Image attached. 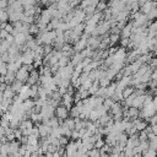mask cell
I'll return each instance as SVG.
<instances>
[{"label": "cell", "instance_id": "1", "mask_svg": "<svg viewBox=\"0 0 157 157\" xmlns=\"http://www.w3.org/2000/svg\"><path fill=\"white\" fill-rule=\"evenodd\" d=\"M156 112H157V109L155 108L153 103H150V104H146V105H144V107H142V112L140 113V115H141L142 118L150 119L151 117L156 115Z\"/></svg>", "mask_w": 157, "mask_h": 157}, {"label": "cell", "instance_id": "2", "mask_svg": "<svg viewBox=\"0 0 157 157\" xmlns=\"http://www.w3.org/2000/svg\"><path fill=\"white\" fill-rule=\"evenodd\" d=\"M29 74L31 71L27 69L26 65H23L21 69H18V71L16 72V80L17 81H21V82H27L28 77H29Z\"/></svg>", "mask_w": 157, "mask_h": 157}, {"label": "cell", "instance_id": "3", "mask_svg": "<svg viewBox=\"0 0 157 157\" xmlns=\"http://www.w3.org/2000/svg\"><path fill=\"white\" fill-rule=\"evenodd\" d=\"M34 52L31 49H26L22 54V63L23 65H32L34 63Z\"/></svg>", "mask_w": 157, "mask_h": 157}, {"label": "cell", "instance_id": "4", "mask_svg": "<svg viewBox=\"0 0 157 157\" xmlns=\"http://www.w3.org/2000/svg\"><path fill=\"white\" fill-rule=\"evenodd\" d=\"M55 115H56V118L59 119V120H65V119H67V115H69V108L67 107H65L64 104H61V105H58L56 108H55Z\"/></svg>", "mask_w": 157, "mask_h": 157}, {"label": "cell", "instance_id": "5", "mask_svg": "<svg viewBox=\"0 0 157 157\" xmlns=\"http://www.w3.org/2000/svg\"><path fill=\"white\" fill-rule=\"evenodd\" d=\"M87 40H88V39H86V38H82V37H81V38L75 43V47H74L75 53H81L83 49H86V48H87V45H88Z\"/></svg>", "mask_w": 157, "mask_h": 157}, {"label": "cell", "instance_id": "6", "mask_svg": "<svg viewBox=\"0 0 157 157\" xmlns=\"http://www.w3.org/2000/svg\"><path fill=\"white\" fill-rule=\"evenodd\" d=\"M39 77H40V72H39V71H37V70L31 71L29 77H28V80H27V85H29V86L37 85V83L39 82Z\"/></svg>", "mask_w": 157, "mask_h": 157}, {"label": "cell", "instance_id": "7", "mask_svg": "<svg viewBox=\"0 0 157 157\" xmlns=\"http://www.w3.org/2000/svg\"><path fill=\"white\" fill-rule=\"evenodd\" d=\"M27 36L28 34H25V33H17V34H15L13 36L15 37V44H17L20 48L23 47V45H26V43H27Z\"/></svg>", "mask_w": 157, "mask_h": 157}, {"label": "cell", "instance_id": "8", "mask_svg": "<svg viewBox=\"0 0 157 157\" xmlns=\"http://www.w3.org/2000/svg\"><path fill=\"white\" fill-rule=\"evenodd\" d=\"M38 129H39V134H40L42 137H48L52 134V130H53L52 126L45 125V124H38Z\"/></svg>", "mask_w": 157, "mask_h": 157}, {"label": "cell", "instance_id": "9", "mask_svg": "<svg viewBox=\"0 0 157 157\" xmlns=\"http://www.w3.org/2000/svg\"><path fill=\"white\" fill-rule=\"evenodd\" d=\"M155 7H157V1H147L146 4H144L142 6H141V12L142 13H145V15H147L148 12H151Z\"/></svg>", "mask_w": 157, "mask_h": 157}, {"label": "cell", "instance_id": "10", "mask_svg": "<svg viewBox=\"0 0 157 157\" xmlns=\"http://www.w3.org/2000/svg\"><path fill=\"white\" fill-rule=\"evenodd\" d=\"M52 20H53V16H52L50 11H49V10H48V7H47L45 10H43V11H42V13H40V16H39V21H42V22H44V23L49 25V23L52 22Z\"/></svg>", "mask_w": 157, "mask_h": 157}, {"label": "cell", "instance_id": "11", "mask_svg": "<svg viewBox=\"0 0 157 157\" xmlns=\"http://www.w3.org/2000/svg\"><path fill=\"white\" fill-rule=\"evenodd\" d=\"M65 147H66V148H65L66 155H67L69 157H74L75 153L77 152V144H76V142H70V144H67Z\"/></svg>", "mask_w": 157, "mask_h": 157}, {"label": "cell", "instance_id": "12", "mask_svg": "<svg viewBox=\"0 0 157 157\" xmlns=\"http://www.w3.org/2000/svg\"><path fill=\"white\" fill-rule=\"evenodd\" d=\"M101 42H102V39H99L98 37L92 36V37H90V38H88V40H87V43H88V45H87V47H90V48H92V49L99 48Z\"/></svg>", "mask_w": 157, "mask_h": 157}, {"label": "cell", "instance_id": "13", "mask_svg": "<svg viewBox=\"0 0 157 157\" xmlns=\"http://www.w3.org/2000/svg\"><path fill=\"white\" fill-rule=\"evenodd\" d=\"M146 98H147V94H141V96H137V97L134 99L132 107H135V108H142V107H144V104H145Z\"/></svg>", "mask_w": 157, "mask_h": 157}, {"label": "cell", "instance_id": "14", "mask_svg": "<svg viewBox=\"0 0 157 157\" xmlns=\"http://www.w3.org/2000/svg\"><path fill=\"white\" fill-rule=\"evenodd\" d=\"M61 101H63V104H64L65 107L71 108V105H72L75 98L72 97V94H70V93H65V94L63 96V99H61Z\"/></svg>", "mask_w": 157, "mask_h": 157}, {"label": "cell", "instance_id": "15", "mask_svg": "<svg viewBox=\"0 0 157 157\" xmlns=\"http://www.w3.org/2000/svg\"><path fill=\"white\" fill-rule=\"evenodd\" d=\"M132 124H134V128L137 130V132H139V131H144V130L147 128L146 121H142V120H140V119H134V120H132Z\"/></svg>", "mask_w": 157, "mask_h": 157}, {"label": "cell", "instance_id": "16", "mask_svg": "<svg viewBox=\"0 0 157 157\" xmlns=\"http://www.w3.org/2000/svg\"><path fill=\"white\" fill-rule=\"evenodd\" d=\"M83 59H85V58L82 56V54H81V53H74V55L71 56L70 63H71V65L77 66L78 64H81V63H82V60H83Z\"/></svg>", "mask_w": 157, "mask_h": 157}, {"label": "cell", "instance_id": "17", "mask_svg": "<svg viewBox=\"0 0 157 157\" xmlns=\"http://www.w3.org/2000/svg\"><path fill=\"white\" fill-rule=\"evenodd\" d=\"M1 97L2 98H10V99H13L15 98V91L12 90L11 85H9L6 87V90L4 92H1Z\"/></svg>", "mask_w": 157, "mask_h": 157}, {"label": "cell", "instance_id": "18", "mask_svg": "<svg viewBox=\"0 0 157 157\" xmlns=\"http://www.w3.org/2000/svg\"><path fill=\"white\" fill-rule=\"evenodd\" d=\"M61 125H64V126L67 128L69 130H75V125H76V123H75V119L67 118V119H65V120L63 121Z\"/></svg>", "mask_w": 157, "mask_h": 157}, {"label": "cell", "instance_id": "19", "mask_svg": "<svg viewBox=\"0 0 157 157\" xmlns=\"http://www.w3.org/2000/svg\"><path fill=\"white\" fill-rule=\"evenodd\" d=\"M11 87H12V90L15 91V93H20L21 92V90H22V87H23V82H21V81H15L12 85H11Z\"/></svg>", "mask_w": 157, "mask_h": 157}, {"label": "cell", "instance_id": "20", "mask_svg": "<svg viewBox=\"0 0 157 157\" xmlns=\"http://www.w3.org/2000/svg\"><path fill=\"white\" fill-rule=\"evenodd\" d=\"M81 54H82V56H83V58H93L94 52H93V49H92V48L87 47L86 49H83V50L81 52Z\"/></svg>", "mask_w": 157, "mask_h": 157}, {"label": "cell", "instance_id": "21", "mask_svg": "<svg viewBox=\"0 0 157 157\" xmlns=\"http://www.w3.org/2000/svg\"><path fill=\"white\" fill-rule=\"evenodd\" d=\"M20 129H33V121L29 120V119L22 120V123L20 125Z\"/></svg>", "mask_w": 157, "mask_h": 157}, {"label": "cell", "instance_id": "22", "mask_svg": "<svg viewBox=\"0 0 157 157\" xmlns=\"http://www.w3.org/2000/svg\"><path fill=\"white\" fill-rule=\"evenodd\" d=\"M27 145H31V146H38V137L34 136V135H29L27 137Z\"/></svg>", "mask_w": 157, "mask_h": 157}, {"label": "cell", "instance_id": "23", "mask_svg": "<svg viewBox=\"0 0 157 157\" xmlns=\"http://www.w3.org/2000/svg\"><path fill=\"white\" fill-rule=\"evenodd\" d=\"M99 118H101V114H99V112H98L97 109H93V110H92V113L90 114V118H88V119H90L91 121L96 123V121H97Z\"/></svg>", "mask_w": 157, "mask_h": 157}, {"label": "cell", "instance_id": "24", "mask_svg": "<svg viewBox=\"0 0 157 157\" xmlns=\"http://www.w3.org/2000/svg\"><path fill=\"white\" fill-rule=\"evenodd\" d=\"M115 102L112 99V98H104V102H103V107H104V109L105 110H108V109H112V107H113V104H114Z\"/></svg>", "mask_w": 157, "mask_h": 157}, {"label": "cell", "instance_id": "25", "mask_svg": "<svg viewBox=\"0 0 157 157\" xmlns=\"http://www.w3.org/2000/svg\"><path fill=\"white\" fill-rule=\"evenodd\" d=\"M29 117H31V120H32V121H36V123L43 121V117H42V114H39V113H34V112H32Z\"/></svg>", "mask_w": 157, "mask_h": 157}, {"label": "cell", "instance_id": "26", "mask_svg": "<svg viewBox=\"0 0 157 157\" xmlns=\"http://www.w3.org/2000/svg\"><path fill=\"white\" fill-rule=\"evenodd\" d=\"M87 155L90 157H102V152H101L99 148H92L87 152Z\"/></svg>", "mask_w": 157, "mask_h": 157}, {"label": "cell", "instance_id": "27", "mask_svg": "<svg viewBox=\"0 0 157 157\" xmlns=\"http://www.w3.org/2000/svg\"><path fill=\"white\" fill-rule=\"evenodd\" d=\"M121 110H123V107L120 105V103H117V102L113 104V107H112V109H110V112H112V114H113V115L118 114V113H119V112H121Z\"/></svg>", "mask_w": 157, "mask_h": 157}, {"label": "cell", "instance_id": "28", "mask_svg": "<svg viewBox=\"0 0 157 157\" xmlns=\"http://www.w3.org/2000/svg\"><path fill=\"white\" fill-rule=\"evenodd\" d=\"M61 124H63V123H60V120H59L58 118H55V117H53V118L49 120V126H52L53 129H54V128H59Z\"/></svg>", "mask_w": 157, "mask_h": 157}, {"label": "cell", "instance_id": "29", "mask_svg": "<svg viewBox=\"0 0 157 157\" xmlns=\"http://www.w3.org/2000/svg\"><path fill=\"white\" fill-rule=\"evenodd\" d=\"M69 64H70L69 56H63V58H60V60H59V63H58L59 67H65V66H67Z\"/></svg>", "mask_w": 157, "mask_h": 157}, {"label": "cell", "instance_id": "30", "mask_svg": "<svg viewBox=\"0 0 157 157\" xmlns=\"http://www.w3.org/2000/svg\"><path fill=\"white\" fill-rule=\"evenodd\" d=\"M134 92H135V90H134L132 87H130V86H129V87H126V88H124V90H123V96H124V98H128V97H129V96H131Z\"/></svg>", "mask_w": 157, "mask_h": 157}, {"label": "cell", "instance_id": "31", "mask_svg": "<svg viewBox=\"0 0 157 157\" xmlns=\"http://www.w3.org/2000/svg\"><path fill=\"white\" fill-rule=\"evenodd\" d=\"M144 157H157V151L153 148H148L144 152Z\"/></svg>", "mask_w": 157, "mask_h": 157}, {"label": "cell", "instance_id": "32", "mask_svg": "<svg viewBox=\"0 0 157 157\" xmlns=\"http://www.w3.org/2000/svg\"><path fill=\"white\" fill-rule=\"evenodd\" d=\"M99 87H108L110 85V80L107 78V77H103V78H99Z\"/></svg>", "mask_w": 157, "mask_h": 157}, {"label": "cell", "instance_id": "33", "mask_svg": "<svg viewBox=\"0 0 157 157\" xmlns=\"http://www.w3.org/2000/svg\"><path fill=\"white\" fill-rule=\"evenodd\" d=\"M150 148H153L157 151V136L156 135L150 139Z\"/></svg>", "mask_w": 157, "mask_h": 157}, {"label": "cell", "instance_id": "34", "mask_svg": "<svg viewBox=\"0 0 157 157\" xmlns=\"http://www.w3.org/2000/svg\"><path fill=\"white\" fill-rule=\"evenodd\" d=\"M0 70H1V75H2V76H5V75L7 74V71H9V69H7V63H4V61H1V66H0Z\"/></svg>", "mask_w": 157, "mask_h": 157}, {"label": "cell", "instance_id": "35", "mask_svg": "<svg viewBox=\"0 0 157 157\" xmlns=\"http://www.w3.org/2000/svg\"><path fill=\"white\" fill-rule=\"evenodd\" d=\"M9 6H10L9 0H0V7H1V10H7Z\"/></svg>", "mask_w": 157, "mask_h": 157}, {"label": "cell", "instance_id": "36", "mask_svg": "<svg viewBox=\"0 0 157 157\" xmlns=\"http://www.w3.org/2000/svg\"><path fill=\"white\" fill-rule=\"evenodd\" d=\"M109 38H110V45H113V44H115L119 40L120 37H119V34H112Z\"/></svg>", "mask_w": 157, "mask_h": 157}, {"label": "cell", "instance_id": "37", "mask_svg": "<svg viewBox=\"0 0 157 157\" xmlns=\"http://www.w3.org/2000/svg\"><path fill=\"white\" fill-rule=\"evenodd\" d=\"M43 49H44V56L45 55H48V54H50L53 50H52V45L50 44H45V45H43Z\"/></svg>", "mask_w": 157, "mask_h": 157}, {"label": "cell", "instance_id": "38", "mask_svg": "<svg viewBox=\"0 0 157 157\" xmlns=\"http://www.w3.org/2000/svg\"><path fill=\"white\" fill-rule=\"evenodd\" d=\"M59 140H60V146H61V147H63V146H66V145L69 144V140H67L66 136H61Z\"/></svg>", "mask_w": 157, "mask_h": 157}, {"label": "cell", "instance_id": "39", "mask_svg": "<svg viewBox=\"0 0 157 157\" xmlns=\"http://www.w3.org/2000/svg\"><path fill=\"white\" fill-rule=\"evenodd\" d=\"M150 66H151V69H153V70L157 69V58H152V60L150 61Z\"/></svg>", "mask_w": 157, "mask_h": 157}, {"label": "cell", "instance_id": "40", "mask_svg": "<svg viewBox=\"0 0 157 157\" xmlns=\"http://www.w3.org/2000/svg\"><path fill=\"white\" fill-rule=\"evenodd\" d=\"M71 137H72V139H75V140H78V139H81V136H80V132H78V130H72Z\"/></svg>", "mask_w": 157, "mask_h": 157}, {"label": "cell", "instance_id": "41", "mask_svg": "<svg viewBox=\"0 0 157 157\" xmlns=\"http://www.w3.org/2000/svg\"><path fill=\"white\" fill-rule=\"evenodd\" d=\"M147 137H148V136H147V134H146L145 131H141V132H140V135H139V139H140V141H141V142H142V141H146V140H147Z\"/></svg>", "mask_w": 157, "mask_h": 157}, {"label": "cell", "instance_id": "42", "mask_svg": "<svg viewBox=\"0 0 157 157\" xmlns=\"http://www.w3.org/2000/svg\"><path fill=\"white\" fill-rule=\"evenodd\" d=\"M32 135H34V136H37V137H39V136H40L38 126H37V128H33V130H32Z\"/></svg>", "mask_w": 157, "mask_h": 157}, {"label": "cell", "instance_id": "43", "mask_svg": "<svg viewBox=\"0 0 157 157\" xmlns=\"http://www.w3.org/2000/svg\"><path fill=\"white\" fill-rule=\"evenodd\" d=\"M10 33L6 31V29H1V39H6V37L9 36Z\"/></svg>", "mask_w": 157, "mask_h": 157}, {"label": "cell", "instance_id": "44", "mask_svg": "<svg viewBox=\"0 0 157 157\" xmlns=\"http://www.w3.org/2000/svg\"><path fill=\"white\" fill-rule=\"evenodd\" d=\"M150 28H151V29H153V31H156V32H157V20H156V21H155V22H153V23H152V25H151V26H150Z\"/></svg>", "mask_w": 157, "mask_h": 157}, {"label": "cell", "instance_id": "45", "mask_svg": "<svg viewBox=\"0 0 157 157\" xmlns=\"http://www.w3.org/2000/svg\"><path fill=\"white\" fill-rule=\"evenodd\" d=\"M152 103H153V105H155V108L157 109V96H156V97H153V101H152Z\"/></svg>", "mask_w": 157, "mask_h": 157}, {"label": "cell", "instance_id": "46", "mask_svg": "<svg viewBox=\"0 0 157 157\" xmlns=\"http://www.w3.org/2000/svg\"><path fill=\"white\" fill-rule=\"evenodd\" d=\"M132 157H141V155H140V153H136V155H135V156H132Z\"/></svg>", "mask_w": 157, "mask_h": 157}, {"label": "cell", "instance_id": "47", "mask_svg": "<svg viewBox=\"0 0 157 157\" xmlns=\"http://www.w3.org/2000/svg\"><path fill=\"white\" fill-rule=\"evenodd\" d=\"M39 157H45V156H43V155H39Z\"/></svg>", "mask_w": 157, "mask_h": 157}, {"label": "cell", "instance_id": "48", "mask_svg": "<svg viewBox=\"0 0 157 157\" xmlns=\"http://www.w3.org/2000/svg\"><path fill=\"white\" fill-rule=\"evenodd\" d=\"M150 1H152V0H150Z\"/></svg>", "mask_w": 157, "mask_h": 157}]
</instances>
